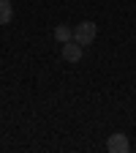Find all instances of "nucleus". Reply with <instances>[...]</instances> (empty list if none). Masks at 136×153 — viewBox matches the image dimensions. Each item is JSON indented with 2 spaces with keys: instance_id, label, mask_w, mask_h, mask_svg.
I'll return each instance as SVG.
<instances>
[{
  "instance_id": "f257e3e1",
  "label": "nucleus",
  "mask_w": 136,
  "mask_h": 153,
  "mask_svg": "<svg viewBox=\"0 0 136 153\" xmlns=\"http://www.w3.org/2000/svg\"><path fill=\"white\" fill-rule=\"evenodd\" d=\"M95 36H98V27H95V22H90V19H85V22H79L74 27V41L82 44V47H90L95 41Z\"/></svg>"
},
{
  "instance_id": "f03ea898",
  "label": "nucleus",
  "mask_w": 136,
  "mask_h": 153,
  "mask_svg": "<svg viewBox=\"0 0 136 153\" xmlns=\"http://www.w3.org/2000/svg\"><path fill=\"white\" fill-rule=\"evenodd\" d=\"M106 150H109V153H128V150H131V140H128V134L114 131L112 137L106 140Z\"/></svg>"
},
{
  "instance_id": "7ed1b4c3",
  "label": "nucleus",
  "mask_w": 136,
  "mask_h": 153,
  "mask_svg": "<svg viewBox=\"0 0 136 153\" xmlns=\"http://www.w3.org/2000/svg\"><path fill=\"white\" fill-rule=\"evenodd\" d=\"M60 52H63V60H68V63H79V60H82V55H85V47H82V44H76L74 38H71V41L63 44Z\"/></svg>"
},
{
  "instance_id": "20e7f679",
  "label": "nucleus",
  "mask_w": 136,
  "mask_h": 153,
  "mask_svg": "<svg viewBox=\"0 0 136 153\" xmlns=\"http://www.w3.org/2000/svg\"><path fill=\"white\" fill-rule=\"evenodd\" d=\"M11 19H14L11 0H0V25H11Z\"/></svg>"
},
{
  "instance_id": "39448f33",
  "label": "nucleus",
  "mask_w": 136,
  "mask_h": 153,
  "mask_svg": "<svg viewBox=\"0 0 136 153\" xmlns=\"http://www.w3.org/2000/svg\"><path fill=\"white\" fill-rule=\"evenodd\" d=\"M71 38H74V27H68V25H57L54 27V41L65 44V41H71Z\"/></svg>"
}]
</instances>
